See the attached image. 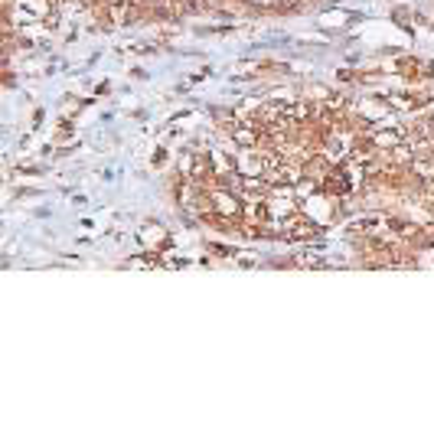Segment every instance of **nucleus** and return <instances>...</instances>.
I'll return each instance as SVG.
<instances>
[{
    "label": "nucleus",
    "instance_id": "obj_1",
    "mask_svg": "<svg viewBox=\"0 0 434 434\" xmlns=\"http://www.w3.org/2000/svg\"><path fill=\"white\" fill-rule=\"evenodd\" d=\"M216 199H219V202H216V206H219V209H222V212H235V209H238V206H235V202H232V199H229V196H216Z\"/></svg>",
    "mask_w": 434,
    "mask_h": 434
},
{
    "label": "nucleus",
    "instance_id": "obj_2",
    "mask_svg": "<svg viewBox=\"0 0 434 434\" xmlns=\"http://www.w3.org/2000/svg\"><path fill=\"white\" fill-rule=\"evenodd\" d=\"M376 140H379V144H392V147H395V140H398V137H395V134H379Z\"/></svg>",
    "mask_w": 434,
    "mask_h": 434
}]
</instances>
